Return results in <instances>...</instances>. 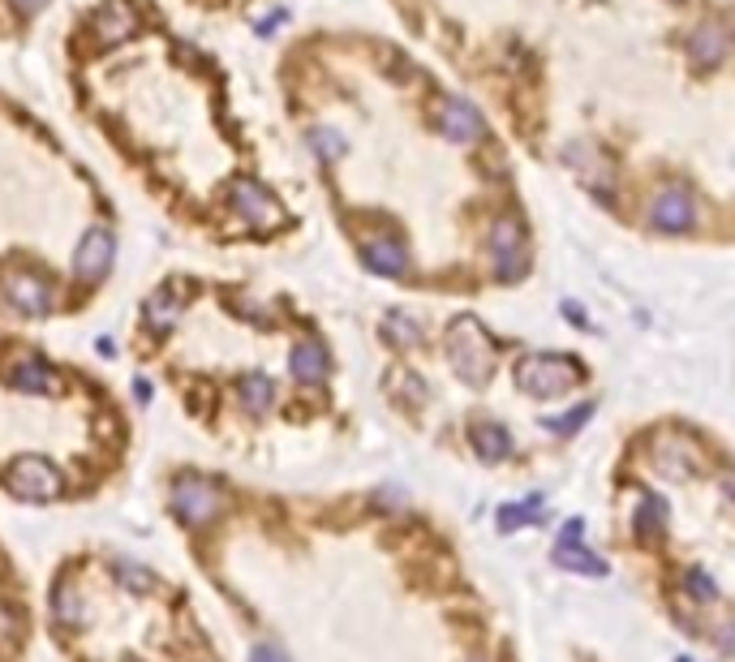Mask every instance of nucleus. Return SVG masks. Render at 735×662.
<instances>
[{
	"instance_id": "nucleus-1",
	"label": "nucleus",
	"mask_w": 735,
	"mask_h": 662,
	"mask_svg": "<svg viewBox=\"0 0 735 662\" xmlns=\"http://www.w3.org/2000/svg\"><path fill=\"white\" fill-rule=\"evenodd\" d=\"M448 357L456 374L469 387H486L490 374H495V349H490V336L482 331L478 319H456L448 331Z\"/></svg>"
},
{
	"instance_id": "nucleus-2",
	"label": "nucleus",
	"mask_w": 735,
	"mask_h": 662,
	"mask_svg": "<svg viewBox=\"0 0 735 662\" xmlns=\"http://www.w3.org/2000/svg\"><path fill=\"white\" fill-rule=\"evenodd\" d=\"M576 379H581L576 362H568V357H555V353H538V357H529V362L521 366V387H525L529 396H538V400L564 396Z\"/></svg>"
},
{
	"instance_id": "nucleus-3",
	"label": "nucleus",
	"mask_w": 735,
	"mask_h": 662,
	"mask_svg": "<svg viewBox=\"0 0 735 662\" xmlns=\"http://www.w3.org/2000/svg\"><path fill=\"white\" fill-rule=\"evenodd\" d=\"M551 559L564 572H581V577H607V559H598L594 551H585V546H581V521H568L564 538L555 542Z\"/></svg>"
},
{
	"instance_id": "nucleus-4",
	"label": "nucleus",
	"mask_w": 735,
	"mask_h": 662,
	"mask_svg": "<svg viewBox=\"0 0 735 662\" xmlns=\"http://www.w3.org/2000/svg\"><path fill=\"white\" fill-rule=\"evenodd\" d=\"M435 121L443 129V138H452V142H478L486 134L478 108L465 104V99H443V104L435 108Z\"/></svg>"
},
{
	"instance_id": "nucleus-5",
	"label": "nucleus",
	"mask_w": 735,
	"mask_h": 662,
	"mask_svg": "<svg viewBox=\"0 0 735 662\" xmlns=\"http://www.w3.org/2000/svg\"><path fill=\"white\" fill-rule=\"evenodd\" d=\"M650 220H654V228H662V233H684V228L693 224V198H688L680 185H671V190H662L654 198Z\"/></svg>"
},
{
	"instance_id": "nucleus-6",
	"label": "nucleus",
	"mask_w": 735,
	"mask_h": 662,
	"mask_svg": "<svg viewBox=\"0 0 735 662\" xmlns=\"http://www.w3.org/2000/svg\"><path fill=\"white\" fill-rule=\"evenodd\" d=\"M237 211L245 215V220H254V224H276L280 220V203L263 190V185H254V181L237 185Z\"/></svg>"
},
{
	"instance_id": "nucleus-7",
	"label": "nucleus",
	"mask_w": 735,
	"mask_h": 662,
	"mask_svg": "<svg viewBox=\"0 0 735 662\" xmlns=\"http://www.w3.org/2000/svg\"><path fill=\"white\" fill-rule=\"evenodd\" d=\"M693 56L697 61H705V65H723L727 56H731V39H727V31L723 26H714V22H705V26H697L693 31Z\"/></svg>"
},
{
	"instance_id": "nucleus-8",
	"label": "nucleus",
	"mask_w": 735,
	"mask_h": 662,
	"mask_svg": "<svg viewBox=\"0 0 735 662\" xmlns=\"http://www.w3.org/2000/svg\"><path fill=\"white\" fill-rule=\"evenodd\" d=\"M469 443H473V452H478L486 465H495V460H508V452H512V435H508L503 426H495V422L473 426Z\"/></svg>"
},
{
	"instance_id": "nucleus-9",
	"label": "nucleus",
	"mask_w": 735,
	"mask_h": 662,
	"mask_svg": "<svg viewBox=\"0 0 735 662\" xmlns=\"http://www.w3.org/2000/svg\"><path fill=\"white\" fill-rule=\"evenodd\" d=\"M362 258H366L370 271H379V276H405V267H409V258L396 241H370V246L362 250Z\"/></svg>"
},
{
	"instance_id": "nucleus-10",
	"label": "nucleus",
	"mask_w": 735,
	"mask_h": 662,
	"mask_svg": "<svg viewBox=\"0 0 735 662\" xmlns=\"http://www.w3.org/2000/svg\"><path fill=\"white\" fill-rule=\"evenodd\" d=\"M293 374H297L301 383H319L323 374H327V353H323V344L301 340L297 349H293Z\"/></svg>"
},
{
	"instance_id": "nucleus-11",
	"label": "nucleus",
	"mask_w": 735,
	"mask_h": 662,
	"mask_svg": "<svg viewBox=\"0 0 735 662\" xmlns=\"http://www.w3.org/2000/svg\"><path fill=\"white\" fill-rule=\"evenodd\" d=\"M542 516V508H538V499H525V503H503V508L495 512V525H499V534H512V529H521V525H533Z\"/></svg>"
},
{
	"instance_id": "nucleus-12",
	"label": "nucleus",
	"mask_w": 735,
	"mask_h": 662,
	"mask_svg": "<svg viewBox=\"0 0 735 662\" xmlns=\"http://www.w3.org/2000/svg\"><path fill=\"white\" fill-rule=\"evenodd\" d=\"M521 237H525V228L512 220H499L495 224V233H490V246H495V258H508V254H521Z\"/></svg>"
},
{
	"instance_id": "nucleus-13",
	"label": "nucleus",
	"mask_w": 735,
	"mask_h": 662,
	"mask_svg": "<svg viewBox=\"0 0 735 662\" xmlns=\"http://www.w3.org/2000/svg\"><path fill=\"white\" fill-rule=\"evenodd\" d=\"M387 336H392L396 344H405V349H413V344H422V323L405 310H392L387 314Z\"/></svg>"
},
{
	"instance_id": "nucleus-14",
	"label": "nucleus",
	"mask_w": 735,
	"mask_h": 662,
	"mask_svg": "<svg viewBox=\"0 0 735 662\" xmlns=\"http://www.w3.org/2000/svg\"><path fill=\"white\" fill-rule=\"evenodd\" d=\"M632 525H637V534H658L662 525H667V503H658V499H645L641 508H637V516H632Z\"/></svg>"
},
{
	"instance_id": "nucleus-15",
	"label": "nucleus",
	"mask_w": 735,
	"mask_h": 662,
	"mask_svg": "<svg viewBox=\"0 0 735 662\" xmlns=\"http://www.w3.org/2000/svg\"><path fill=\"white\" fill-rule=\"evenodd\" d=\"M310 142H314V151H319L323 160H336V155L344 151V138L336 134V129H314Z\"/></svg>"
},
{
	"instance_id": "nucleus-16",
	"label": "nucleus",
	"mask_w": 735,
	"mask_h": 662,
	"mask_svg": "<svg viewBox=\"0 0 735 662\" xmlns=\"http://www.w3.org/2000/svg\"><path fill=\"white\" fill-rule=\"evenodd\" d=\"M589 413H594V405H581V409H572L568 417H546V426L559 430V435H572L581 422H589Z\"/></svg>"
},
{
	"instance_id": "nucleus-17",
	"label": "nucleus",
	"mask_w": 735,
	"mask_h": 662,
	"mask_svg": "<svg viewBox=\"0 0 735 662\" xmlns=\"http://www.w3.org/2000/svg\"><path fill=\"white\" fill-rule=\"evenodd\" d=\"M254 662H288V654L280 650V645L263 641V645H254Z\"/></svg>"
},
{
	"instance_id": "nucleus-18",
	"label": "nucleus",
	"mask_w": 735,
	"mask_h": 662,
	"mask_svg": "<svg viewBox=\"0 0 735 662\" xmlns=\"http://www.w3.org/2000/svg\"><path fill=\"white\" fill-rule=\"evenodd\" d=\"M688 589H693L697 598H714V581L701 577V572H693V577H688Z\"/></svg>"
},
{
	"instance_id": "nucleus-19",
	"label": "nucleus",
	"mask_w": 735,
	"mask_h": 662,
	"mask_svg": "<svg viewBox=\"0 0 735 662\" xmlns=\"http://www.w3.org/2000/svg\"><path fill=\"white\" fill-rule=\"evenodd\" d=\"M13 5H18V9H22V13H35V9H39V5H43V0H13Z\"/></svg>"
}]
</instances>
